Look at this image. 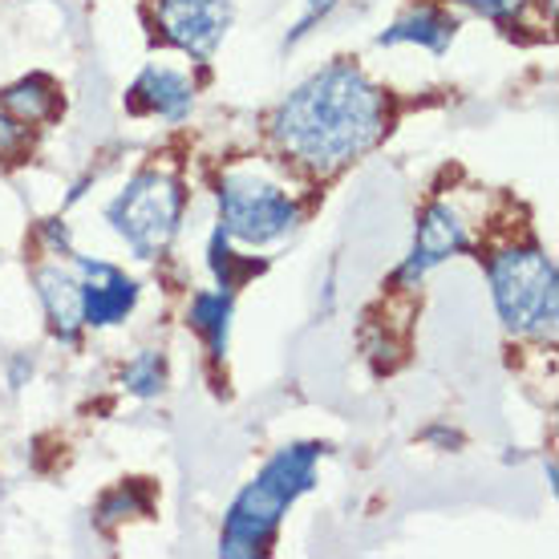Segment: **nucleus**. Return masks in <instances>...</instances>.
Wrapping results in <instances>:
<instances>
[{
    "label": "nucleus",
    "mask_w": 559,
    "mask_h": 559,
    "mask_svg": "<svg viewBox=\"0 0 559 559\" xmlns=\"http://www.w3.org/2000/svg\"><path fill=\"white\" fill-rule=\"evenodd\" d=\"M16 146H21V122L16 118H0V158L16 151Z\"/></svg>",
    "instance_id": "16"
},
{
    "label": "nucleus",
    "mask_w": 559,
    "mask_h": 559,
    "mask_svg": "<svg viewBox=\"0 0 559 559\" xmlns=\"http://www.w3.org/2000/svg\"><path fill=\"white\" fill-rule=\"evenodd\" d=\"M454 28L459 21L438 9H418V13L402 16L390 33H381V45H402V41H418L426 45L430 53H447V45L454 41Z\"/></svg>",
    "instance_id": "11"
},
{
    "label": "nucleus",
    "mask_w": 559,
    "mask_h": 559,
    "mask_svg": "<svg viewBox=\"0 0 559 559\" xmlns=\"http://www.w3.org/2000/svg\"><path fill=\"white\" fill-rule=\"evenodd\" d=\"M462 248H466V231H462L459 215L450 207H442V203H433V207L421 215L414 252H409V260L402 264V280L426 276L433 264H442L447 255L462 252Z\"/></svg>",
    "instance_id": "8"
},
{
    "label": "nucleus",
    "mask_w": 559,
    "mask_h": 559,
    "mask_svg": "<svg viewBox=\"0 0 559 559\" xmlns=\"http://www.w3.org/2000/svg\"><path fill=\"white\" fill-rule=\"evenodd\" d=\"M227 317H231V296L227 293H199L191 300V324L207 336L215 357H224L227 349Z\"/></svg>",
    "instance_id": "12"
},
{
    "label": "nucleus",
    "mask_w": 559,
    "mask_h": 559,
    "mask_svg": "<svg viewBox=\"0 0 559 559\" xmlns=\"http://www.w3.org/2000/svg\"><path fill=\"white\" fill-rule=\"evenodd\" d=\"M127 385H130V393H139V397H154V393L167 385L163 357H158V353H139V357L127 365Z\"/></svg>",
    "instance_id": "15"
},
{
    "label": "nucleus",
    "mask_w": 559,
    "mask_h": 559,
    "mask_svg": "<svg viewBox=\"0 0 559 559\" xmlns=\"http://www.w3.org/2000/svg\"><path fill=\"white\" fill-rule=\"evenodd\" d=\"M4 110H13L16 122H41L45 114L53 110L57 94L49 90V82H41V78H33V82H21L13 85L9 94H4Z\"/></svg>",
    "instance_id": "13"
},
{
    "label": "nucleus",
    "mask_w": 559,
    "mask_h": 559,
    "mask_svg": "<svg viewBox=\"0 0 559 559\" xmlns=\"http://www.w3.org/2000/svg\"><path fill=\"white\" fill-rule=\"evenodd\" d=\"M490 288L507 329L551 333L556 329V267L539 248H511L490 260Z\"/></svg>",
    "instance_id": "3"
},
{
    "label": "nucleus",
    "mask_w": 559,
    "mask_h": 559,
    "mask_svg": "<svg viewBox=\"0 0 559 559\" xmlns=\"http://www.w3.org/2000/svg\"><path fill=\"white\" fill-rule=\"evenodd\" d=\"M110 224L114 231L127 239L130 248L151 260L167 248L175 231H179V215H182V187L170 175H158V170H146L130 182L122 195L110 203Z\"/></svg>",
    "instance_id": "4"
},
{
    "label": "nucleus",
    "mask_w": 559,
    "mask_h": 559,
    "mask_svg": "<svg viewBox=\"0 0 559 559\" xmlns=\"http://www.w3.org/2000/svg\"><path fill=\"white\" fill-rule=\"evenodd\" d=\"M276 142L312 170H336L385 134V94L357 66L336 61L280 106Z\"/></svg>",
    "instance_id": "1"
},
{
    "label": "nucleus",
    "mask_w": 559,
    "mask_h": 559,
    "mask_svg": "<svg viewBox=\"0 0 559 559\" xmlns=\"http://www.w3.org/2000/svg\"><path fill=\"white\" fill-rule=\"evenodd\" d=\"M158 25L182 53L211 57L231 25V0H158Z\"/></svg>",
    "instance_id": "6"
},
{
    "label": "nucleus",
    "mask_w": 559,
    "mask_h": 559,
    "mask_svg": "<svg viewBox=\"0 0 559 559\" xmlns=\"http://www.w3.org/2000/svg\"><path fill=\"white\" fill-rule=\"evenodd\" d=\"M317 454H321V447H312V442L308 447L280 450L276 459L260 471V478L243 487V495H239L231 515H227L224 547H219L224 556H255V551H264V544L280 527V515L312 483V462H317Z\"/></svg>",
    "instance_id": "2"
},
{
    "label": "nucleus",
    "mask_w": 559,
    "mask_h": 559,
    "mask_svg": "<svg viewBox=\"0 0 559 559\" xmlns=\"http://www.w3.org/2000/svg\"><path fill=\"white\" fill-rule=\"evenodd\" d=\"M211 267H215V276H219V284H224V293H231V288H239V280L255 276L264 264H260V260H239V255L227 248V236L219 231L215 243H211Z\"/></svg>",
    "instance_id": "14"
},
{
    "label": "nucleus",
    "mask_w": 559,
    "mask_h": 559,
    "mask_svg": "<svg viewBox=\"0 0 559 559\" xmlns=\"http://www.w3.org/2000/svg\"><path fill=\"white\" fill-rule=\"evenodd\" d=\"M219 219H224L219 231L227 239L264 248L293 231L300 211L276 182L255 179V175H227L219 187Z\"/></svg>",
    "instance_id": "5"
},
{
    "label": "nucleus",
    "mask_w": 559,
    "mask_h": 559,
    "mask_svg": "<svg viewBox=\"0 0 559 559\" xmlns=\"http://www.w3.org/2000/svg\"><path fill=\"white\" fill-rule=\"evenodd\" d=\"M191 82L182 78L179 70H167V66H151V70H142V78L134 82L130 90V102H134V110H151L158 118H170V122H179L182 114L191 110Z\"/></svg>",
    "instance_id": "9"
},
{
    "label": "nucleus",
    "mask_w": 559,
    "mask_h": 559,
    "mask_svg": "<svg viewBox=\"0 0 559 559\" xmlns=\"http://www.w3.org/2000/svg\"><path fill=\"white\" fill-rule=\"evenodd\" d=\"M37 293L45 300V312H49V324L61 341H73L78 329H82V284L61 272V267H41L37 272Z\"/></svg>",
    "instance_id": "10"
},
{
    "label": "nucleus",
    "mask_w": 559,
    "mask_h": 559,
    "mask_svg": "<svg viewBox=\"0 0 559 559\" xmlns=\"http://www.w3.org/2000/svg\"><path fill=\"white\" fill-rule=\"evenodd\" d=\"M78 264H82V280H78L82 284V321L94 329L118 324L139 300V284L102 260H78Z\"/></svg>",
    "instance_id": "7"
},
{
    "label": "nucleus",
    "mask_w": 559,
    "mask_h": 559,
    "mask_svg": "<svg viewBox=\"0 0 559 559\" xmlns=\"http://www.w3.org/2000/svg\"><path fill=\"white\" fill-rule=\"evenodd\" d=\"M462 4H471V9H478V13L487 16H503L515 9V0H462Z\"/></svg>",
    "instance_id": "17"
}]
</instances>
